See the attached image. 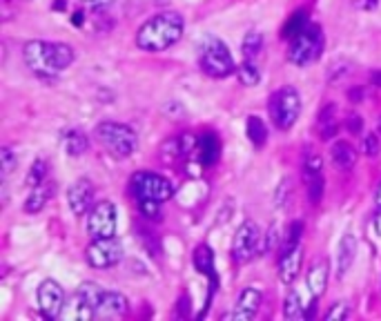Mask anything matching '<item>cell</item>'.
<instances>
[{
    "mask_svg": "<svg viewBox=\"0 0 381 321\" xmlns=\"http://www.w3.org/2000/svg\"><path fill=\"white\" fill-rule=\"evenodd\" d=\"M261 301H263L261 290H257V288H246L243 292H241L239 301H236L234 313L225 315V317H232V319H236V321H248V319H252L254 315L259 313Z\"/></svg>",
    "mask_w": 381,
    "mask_h": 321,
    "instance_id": "obj_16",
    "label": "cell"
},
{
    "mask_svg": "<svg viewBox=\"0 0 381 321\" xmlns=\"http://www.w3.org/2000/svg\"><path fill=\"white\" fill-rule=\"evenodd\" d=\"M261 243V230L254 221H243L241 228L234 232L232 241V256L236 263H248L254 254L259 252Z\"/></svg>",
    "mask_w": 381,
    "mask_h": 321,
    "instance_id": "obj_10",
    "label": "cell"
},
{
    "mask_svg": "<svg viewBox=\"0 0 381 321\" xmlns=\"http://www.w3.org/2000/svg\"><path fill=\"white\" fill-rule=\"evenodd\" d=\"M357 259V239L352 235H344L337 246V277H346Z\"/></svg>",
    "mask_w": 381,
    "mask_h": 321,
    "instance_id": "obj_17",
    "label": "cell"
},
{
    "mask_svg": "<svg viewBox=\"0 0 381 321\" xmlns=\"http://www.w3.org/2000/svg\"><path fill=\"white\" fill-rule=\"evenodd\" d=\"M283 317H286V319H301V317H306V313H303V303H301L299 294H297L295 290H290L288 297H286Z\"/></svg>",
    "mask_w": 381,
    "mask_h": 321,
    "instance_id": "obj_30",
    "label": "cell"
},
{
    "mask_svg": "<svg viewBox=\"0 0 381 321\" xmlns=\"http://www.w3.org/2000/svg\"><path fill=\"white\" fill-rule=\"evenodd\" d=\"M261 47H263V36L259 32H250L246 38H243V45H241V49H243V56L248 60H254L259 54H261Z\"/></svg>",
    "mask_w": 381,
    "mask_h": 321,
    "instance_id": "obj_29",
    "label": "cell"
},
{
    "mask_svg": "<svg viewBox=\"0 0 381 321\" xmlns=\"http://www.w3.org/2000/svg\"><path fill=\"white\" fill-rule=\"evenodd\" d=\"M246 132H248V138H250V143L254 148H263L265 138H268V127H265V123L259 117H250L248 119Z\"/></svg>",
    "mask_w": 381,
    "mask_h": 321,
    "instance_id": "obj_25",
    "label": "cell"
},
{
    "mask_svg": "<svg viewBox=\"0 0 381 321\" xmlns=\"http://www.w3.org/2000/svg\"><path fill=\"white\" fill-rule=\"evenodd\" d=\"M375 203H377V208H381V183L377 188V195H375Z\"/></svg>",
    "mask_w": 381,
    "mask_h": 321,
    "instance_id": "obj_40",
    "label": "cell"
},
{
    "mask_svg": "<svg viewBox=\"0 0 381 321\" xmlns=\"http://www.w3.org/2000/svg\"><path fill=\"white\" fill-rule=\"evenodd\" d=\"M81 3H83L85 7H90L92 11H103V9H107V7L114 5V0H81Z\"/></svg>",
    "mask_w": 381,
    "mask_h": 321,
    "instance_id": "obj_37",
    "label": "cell"
},
{
    "mask_svg": "<svg viewBox=\"0 0 381 321\" xmlns=\"http://www.w3.org/2000/svg\"><path fill=\"white\" fill-rule=\"evenodd\" d=\"M268 112L279 130H290L301 114V96L295 87H281L272 92L268 100Z\"/></svg>",
    "mask_w": 381,
    "mask_h": 321,
    "instance_id": "obj_6",
    "label": "cell"
},
{
    "mask_svg": "<svg viewBox=\"0 0 381 321\" xmlns=\"http://www.w3.org/2000/svg\"><path fill=\"white\" fill-rule=\"evenodd\" d=\"M130 192L136 201H156L165 203L172 199L174 188L168 178H163L161 174L154 172H136L130 178Z\"/></svg>",
    "mask_w": 381,
    "mask_h": 321,
    "instance_id": "obj_7",
    "label": "cell"
},
{
    "mask_svg": "<svg viewBox=\"0 0 381 321\" xmlns=\"http://www.w3.org/2000/svg\"><path fill=\"white\" fill-rule=\"evenodd\" d=\"M192 261H194V268L201 275L214 279V254H212L210 246H206V243L199 246L192 254Z\"/></svg>",
    "mask_w": 381,
    "mask_h": 321,
    "instance_id": "obj_23",
    "label": "cell"
},
{
    "mask_svg": "<svg viewBox=\"0 0 381 321\" xmlns=\"http://www.w3.org/2000/svg\"><path fill=\"white\" fill-rule=\"evenodd\" d=\"M87 232L92 239H109L116 235V208L112 201H100L90 210Z\"/></svg>",
    "mask_w": 381,
    "mask_h": 321,
    "instance_id": "obj_9",
    "label": "cell"
},
{
    "mask_svg": "<svg viewBox=\"0 0 381 321\" xmlns=\"http://www.w3.org/2000/svg\"><path fill=\"white\" fill-rule=\"evenodd\" d=\"M45 178H47V163L43 159H38L29 172H27V185L29 188H36V185H43L45 183Z\"/></svg>",
    "mask_w": 381,
    "mask_h": 321,
    "instance_id": "obj_31",
    "label": "cell"
},
{
    "mask_svg": "<svg viewBox=\"0 0 381 321\" xmlns=\"http://www.w3.org/2000/svg\"><path fill=\"white\" fill-rule=\"evenodd\" d=\"M375 228H377V232L381 235V214H379L377 219H375Z\"/></svg>",
    "mask_w": 381,
    "mask_h": 321,
    "instance_id": "obj_41",
    "label": "cell"
},
{
    "mask_svg": "<svg viewBox=\"0 0 381 321\" xmlns=\"http://www.w3.org/2000/svg\"><path fill=\"white\" fill-rule=\"evenodd\" d=\"M65 306V292H62L60 284L54 279H47L38 288V308L45 319H58Z\"/></svg>",
    "mask_w": 381,
    "mask_h": 321,
    "instance_id": "obj_12",
    "label": "cell"
},
{
    "mask_svg": "<svg viewBox=\"0 0 381 321\" xmlns=\"http://www.w3.org/2000/svg\"><path fill=\"white\" fill-rule=\"evenodd\" d=\"M94 201V185L87 181V178H79L74 181L67 190V203H69V210L76 216H83L90 210V205Z\"/></svg>",
    "mask_w": 381,
    "mask_h": 321,
    "instance_id": "obj_13",
    "label": "cell"
},
{
    "mask_svg": "<svg viewBox=\"0 0 381 321\" xmlns=\"http://www.w3.org/2000/svg\"><path fill=\"white\" fill-rule=\"evenodd\" d=\"M199 65L212 79H227V76L236 72L230 49H227V45L221 38L214 36L203 38V43L199 47Z\"/></svg>",
    "mask_w": 381,
    "mask_h": 321,
    "instance_id": "obj_3",
    "label": "cell"
},
{
    "mask_svg": "<svg viewBox=\"0 0 381 321\" xmlns=\"http://www.w3.org/2000/svg\"><path fill=\"white\" fill-rule=\"evenodd\" d=\"M301 256H303V248L301 243L292 248H281V256H279V279L283 284H292L299 273H301Z\"/></svg>",
    "mask_w": 381,
    "mask_h": 321,
    "instance_id": "obj_14",
    "label": "cell"
},
{
    "mask_svg": "<svg viewBox=\"0 0 381 321\" xmlns=\"http://www.w3.org/2000/svg\"><path fill=\"white\" fill-rule=\"evenodd\" d=\"M52 190H54L52 185H36L32 190V195L27 197V201H25V212H27V214H38V212H41L47 205Z\"/></svg>",
    "mask_w": 381,
    "mask_h": 321,
    "instance_id": "obj_22",
    "label": "cell"
},
{
    "mask_svg": "<svg viewBox=\"0 0 381 321\" xmlns=\"http://www.w3.org/2000/svg\"><path fill=\"white\" fill-rule=\"evenodd\" d=\"M87 148H90V140H87V136L79 130H72L67 132L65 136V152L69 154V157H81V154L87 152Z\"/></svg>",
    "mask_w": 381,
    "mask_h": 321,
    "instance_id": "obj_26",
    "label": "cell"
},
{
    "mask_svg": "<svg viewBox=\"0 0 381 321\" xmlns=\"http://www.w3.org/2000/svg\"><path fill=\"white\" fill-rule=\"evenodd\" d=\"M346 125H348V132H350V134H361V132H363V119L359 117V114H350Z\"/></svg>",
    "mask_w": 381,
    "mask_h": 321,
    "instance_id": "obj_36",
    "label": "cell"
},
{
    "mask_svg": "<svg viewBox=\"0 0 381 321\" xmlns=\"http://www.w3.org/2000/svg\"><path fill=\"white\" fill-rule=\"evenodd\" d=\"M199 161L201 165H206V168H212V165H217L219 159H221V140L217 134H203L199 138Z\"/></svg>",
    "mask_w": 381,
    "mask_h": 321,
    "instance_id": "obj_19",
    "label": "cell"
},
{
    "mask_svg": "<svg viewBox=\"0 0 381 321\" xmlns=\"http://www.w3.org/2000/svg\"><path fill=\"white\" fill-rule=\"evenodd\" d=\"M370 81H373L375 85H379V87H381V70H379V72H373Z\"/></svg>",
    "mask_w": 381,
    "mask_h": 321,
    "instance_id": "obj_38",
    "label": "cell"
},
{
    "mask_svg": "<svg viewBox=\"0 0 381 321\" xmlns=\"http://www.w3.org/2000/svg\"><path fill=\"white\" fill-rule=\"evenodd\" d=\"M308 11H297V14H292L290 18H288V22H286V27H283V38H288V41H292L297 34H301L303 30L308 27Z\"/></svg>",
    "mask_w": 381,
    "mask_h": 321,
    "instance_id": "obj_27",
    "label": "cell"
},
{
    "mask_svg": "<svg viewBox=\"0 0 381 321\" xmlns=\"http://www.w3.org/2000/svg\"><path fill=\"white\" fill-rule=\"evenodd\" d=\"M185 30L183 16L176 11H161L143 22L136 32V45L145 51H165L181 41Z\"/></svg>",
    "mask_w": 381,
    "mask_h": 321,
    "instance_id": "obj_2",
    "label": "cell"
},
{
    "mask_svg": "<svg viewBox=\"0 0 381 321\" xmlns=\"http://www.w3.org/2000/svg\"><path fill=\"white\" fill-rule=\"evenodd\" d=\"M0 163H3V176H9L16 168V154L9 148H3L0 150Z\"/></svg>",
    "mask_w": 381,
    "mask_h": 321,
    "instance_id": "obj_34",
    "label": "cell"
},
{
    "mask_svg": "<svg viewBox=\"0 0 381 321\" xmlns=\"http://www.w3.org/2000/svg\"><path fill=\"white\" fill-rule=\"evenodd\" d=\"M72 20H74V25H79V27H81V25H83V14H81V11H76Z\"/></svg>",
    "mask_w": 381,
    "mask_h": 321,
    "instance_id": "obj_39",
    "label": "cell"
},
{
    "mask_svg": "<svg viewBox=\"0 0 381 321\" xmlns=\"http://www.w3.org/2000/svg\"><path fill=\"white\" fill-rule=\"evenodd\" d=\"M94 315H96V310H94L92 301L87 299L81 290H76L72 294V299H67L65 306H62L60 319H65V321H90Z\"/></svg>",
    "mask_w": 381,
    "mask_h": 321,
    "instance_id": "obj_15",
    "label": "cell"
},
{
    "mask_svg": "<svg viewBox=\"0 0 381 321\" xmlns=\"http://www.w3.org/2000/svg\"><path fill=\"white\" fill-rule=\"evenodd\" d=\"M136 205H138V210H141V214L147 216V219H152V221H161L163 219L161 203H156V201H136Z\"/></svg>",
    "mask_w": 381,
    "mask_h": 321,
    "instance_id": "obj_32",
    "label": "cell"
},
{
    "mask_svg": "<svg viewBox=\"0 0 381 321\" xmlns=\"http://www.w3.org/2000/svg\"><path fill=\"white\" fill-rule=\"evenodd\" d=\"M379 132H381V117H379Z\"/></svg>",
    "mask_w": 381,
    "mask_h": 321,
    "instance_id": "obj_42",
    "label": "cell"
},
{
    "mask_svg": "<svg viewBox=\"0 0 381 321\" xmlns=\"http://www.w3.org/2000/svg\"><path fill=\"white\" fill-rule=\"evenodd\" d=\"M236 76H239L241 85H246V87H254L261 81V74H259L257 65H254V60H248V58H246L243 65L236 67Z\"/></svg>",
    "mask_w": 381,
    "mask_h": 321,
    "instance_id": "obj_28",
    "label": "cell"
},
{
    "mask_svg": "<svg viewBox=\"0 0 381 321\" xmlns=\"http://www.w3.org/2000/svg\"><path fill=\"white\" fill-rule=\"evenodd\" d=\"M79 290L92 301L96 315H100V317H121L127 313V308H130L127 306L125 294L114 292V290H103V288H98V284H92V281L83 284Z\"/></svg>",
    "mask_w": 381,
    "mask_h": 321,
    "instance_id": "obj_8",
    "label": "cell"
},
{
    "mask_svg": "<svg viewBox=\"0 0 381 321\" xmlns=\"http://www.w3.org/2000/svg\"><path fill=\"white\" fill-rule=\"evenodd\" d=\"M303 176H306V190L312 203H319L323 199V170H303Z\"/></svg>",
    "mask_w": 381,
    "mask_h": 321,
    "instance_id": "obj_24",
    "label": "cell"
},
{
    "mask_svg": "<svg viewBox=\"0 0 381 321\" xmlns=\"http://www.w3.org/2000/svg\"><path fill=\"white\" fill-rule=\"evenodd\" d=\"M87 263H90L94 270H105V268H114L123 259V250L121 243L109 237V239H94L87 248Z\"/></svg>",
    "mask_w": 381,
    "mask_h": 321,
    "instance_id": "obj_11",
    "label": "cell"
},
{
    "mask_svg": "<svg viewBox=\"0 0 381 321\" xmlns=\"http://www.w3.org/2000/svg\"><path fill=\"white\" fill-rule=\"evenodd\" d=\"M323 47H326V38H323V30L319 25L310 22L306 30L301 34H297L295 38L290 41L288 47V60L292 65H310L316 58L323 54Z\"/></svg>",
    "mask_w": 381,
    "mask_h": 321,
    "instance_id": "obj_4",
    "label": "cell"
},
{
    "mask_svg": "<svg viewBox=\"0 0 381 321\" xmlns=\"http://www.w3.org/2000/svg\"><path fill=\"white\" fill-rule=\"evenodd\" d=\"M96 138L103 143L105 150H109L114 157L119 159L132 157L136 150V132L125 123H116V121L100 123L96 127Z\"/></svg>",
    "mask_w": 381,
    "mask_h": 321,
    "instance_id": "obj_5",
    "label": "cell"
},
{
    "mask_svg": "<svg viewBox=\"0 0 381 321\" xmlns=\"http://www.w3.org/2000/svg\"><path fill=\"white\" fill-rule=\"evenodd\" d=\"M316 123H319V134L321 138L330 140L337 130H339V121H337V114H335V105L333 103H328V105L319 112V119H316Z\"/></svg>",
    "mask_w": 381,
    "mask_h": 321,
    "instance_id": "obj_21",
    "label": "cell"
},
{
    "mask_svg": "<svg viewBox=\"0 0 381 321\" xmlns=\"http://www.w3.org/2000/svg\"><path fill=\"white\" fill-rule=\"evenodd\" d=\"M22 58L27 67L43 79H52V76L67 70L76 54L74 49L65 43H47V41H29L22 47Z\"/></svg>",
    "mask_w": 381,
    "mask_h": 321,
    "instance_id": "obj_1",
    "label": "cell"
},
{
    "mask_svg": "<svg viewBox=\"0 0 381 321\" xmlns=\"http://www.w3.org/2000/svg\"><path fill=\"white\" fill-rule=\"evenodd\" d=\"M328 277H330V263L328 259H316L310 270H308V288L312 292V299H319L326 292L328 286Z\"/></svg>",
    "mask_w": 381,
    "mask_h": 321,
    "instance_id": "obj_18",
    "label": "cell"
},
{
    "mask_svg": "<svg viewBox=\"0 0 381 321\" xmlns=\"http://www.w3.org/2000/svg\"><path fill=\"white\" fill-rule=\"evenodd\" d=\"M363 152L368 154V157H377V154L381 152V143H379V136L377 134H368L366 140H363Z\"/></svg>",
    "mask_w": 381,
    "mask_h": 321,
    "instance_id": "obj_35",
    "label": "cell"
},
{
    "mask_svg": "<svg viewBox=\"0 0 381 321\" xmlns=\"http://www.w3.org/2000/svg\"><path fill=\"white\" fill-rule=\"evenodd\" d=\"M330 159H333V165L337 170L348 172L354 168V163H357V152H354V148L346 143V140H337L333 150H330Z\"/></svg>",
    "mask_w": 381,
    "mask_h": 321,
    "instance_id": "obj_20",
    "label": "cell"
},
{
    "mask_svg": "<svg viewBox=\"0 0 381 321\" xmlns=\"http://www.w3.org/2000/svg\"><path fill=\"white\" fill-rule=\"evenodd\" d=\"M323 317L328 321H344V319L350 317V308H348L346 301H337V303H333V308H330V310Z\"/></svg>",
    "mask_w": 381,
    "mask_h": 321,
    "instance_id": "obj_33",
    "label": "cell"
}]
</instances>
